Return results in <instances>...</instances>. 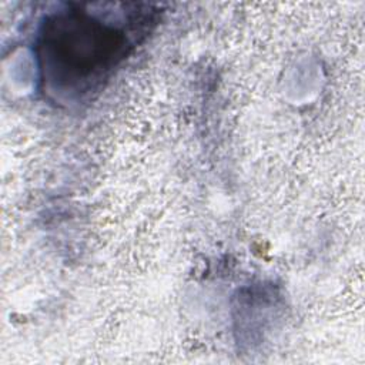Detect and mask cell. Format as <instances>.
<instances>
[{"mask_svg":"<svg viewBox=\"0 0 365 365\" xmlns=\"http://www.w3.org/2000/svg\"><path fill=\"white\" fill-rule=\"evenodd\" d=\"M121 30L87 13H63L46 26L41 41L44 76L53 91H91L123 58Z\"/></svg>","mask_w":365,"mask_h":365,"instance_id":"6da1fadb","label":"cell"}]
</instances>
